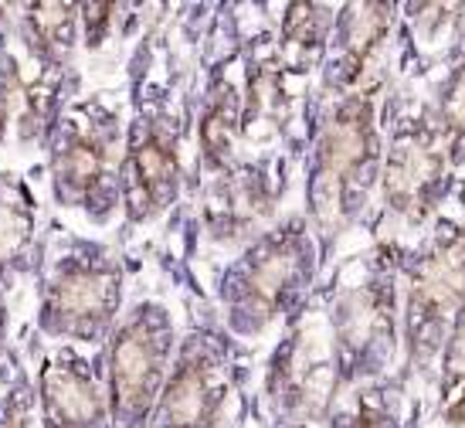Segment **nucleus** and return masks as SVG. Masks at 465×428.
Masks as SVG:
<instances>
[{"label":"nucleus","mask_w":465,"mask_h":428,"mask_svg":"<svg viewBox=\"0 0 465 428\" xmlns=\"http://www.w3.org/2000/svg\"><path fill=\"white\" fill-rule=\"evenodd\" d=\"M197 62L191 41L183 38V17L177 14L160 17L130 62V119L119 174V242L133 255L153 252L197 184V75L191 72Z\"/></svg>","instance_id":"f257e3e1"},{"label":"nucleus","mask_w":465,"mask_h":428,"mask_svg":"<svg viewBox=\"0 0 465 428\" xmlns=\"http://www.w3.org/2000/svg\"><path fill=\"white\" fill-rule=\"evenodd\" d=\"M126 82L82 85L65 105L41 160V181L54 224L95 238H119V174L126 150Z\"/></svg>","instance_id":"f03ea898"},{"label":"nucleus","mask_w":465,"mask_h":428,"mask_svg":"<svg viewBox=\"0 0 465 428\" xmlns=\"http://www.w3.org/2000/svg\"><path fill=\"white\" fill-rule=\"evenodd\" d=\"M140 255L119 238H95L52 221L25 330L45 343L103 351L136 283Z\"/></svg>","instance_id":"7ed1b4c3"},{"label":"nucleus","mask_w":465,"mask_h":428,"mask_svg":"<svg viewBox=\"0 0 465 428\" xmlns=\"http://www.w3.org/2000/svg\"><path fill=\"white\" fill-rule=\"evenodd\" d=\"M173 285L170 262L156 252L140 255L133 293L99 351L109 428L150 425L187 323V303H181Z\"/></svg>","instance_id":"20e7f679"},{"label":"nucleus","mask_w":465,"mask_h":428,"mask_svg":"<svg viewBox=\"0 0 465 428\" xmlns=\"http://www.w3.org/2000/svg\"><path fill=\"white\" fill-rule=\"evenodd\" d=\"M316 279V238L306 214H282L245 248L218 262L207 306L238 347L282 330Z\"/></svg>","instance_id":"39448f33"},{"label":"nucleus","mask_w":465,"mask_h":428,"mask_svg":"<svg viewBox=\"0 0 465 428\" xmlns=\"http://www.w3.org/2000/svg\"><path fill=\"white\" fill-rule=\"evenodd\" d=\"M238 347L207 303H187V323L146 428H214L245 391Z\"/></svg>","instance_id":"423d86ee"},{"label":"nucleus","mask_w":465,"mask_h":428,"mask_svg":"<svg viewBox=\"0 0 465 428\" xmlns=\"http://www.w3.org/2000/svg\"><path fill=\"white\" fill-rule=\"evenodd\" d=\"M78 89V68L31 52L14 25L0 35V170L41 174L48 136Z\"/></svg>","instance_id":"0eeeda50"},{"label":"nucleus","mask_w":465,"mask_h":428,"mask_svg":"<svg viewBox=\"0 0 465 428\" xmlns=\"http://www.w3.org/2000/svg\"><path fill=\"white\" fill-rule=\"evenodd\" d=\"M343 384L336 361L330 316L312 306H299L265 357L259 381L262 422L269 425H312L333 412L336 391Z\"/></svg>","instance_id":"6e6552de"},{"label":"nucleus","mask_w":465,"mask_h":428,"mask_svg":"<svg viewBox=\"0 0 465 428\" xmlns=\"http://www.w3.org/2000/svg\"><path fill=\"white\" fill-rule=\"evenodd\" d=\"M282 154H242L232 167L197 181L183 211L197 238L228 259L282 218Z\"/></svg>","instance_id":"1a4fd4ad"},{"label":"nucleus","mask_w":465,"mask_h":428,"mask_svg":"<svg viewBox=\"0 0 465 428\" xmlns=\"http://www.w3.org/2000/svg\"><path fill=\"white\" fill-rule=\"evenodd\" d=\"M377 170L374 109L367 95H340L330 116L320 123L312 167L306 181L310 218L330 232L347 224L363 208Z\"/></svg>","instance_id":"9d476101"},{"label":"nucleus","mask_w":465,"mask_h":428,"mask_svg":"<svg viewBox=\"0 0 465 428\" xmlns=\"http://www.w3.org/2000/svg\"><path fill=\"white\" fill-rule=\"evenodd\" d=\"M45 428H109L103 357L89 347L17 337Z\"/></svg>","instance_id":"9b49d317"},{"label":"nucleus","mask_w":465,"mask_h":428,"mask_svg":"<svg viewBox=\"0 0 465 428\" xmlns=\"http://www.w3.org/2000/svg\"><path fill=\"white\" fill-rule=\"evenodd\" d=\"M242 55V150L245 154H279V146L296 130L302 109L299 75L282 62L269 27L238 41Z\"/></svg>","instance_id":"f8f14e48"},{"label":"nucleus","mask_w":465,"mask_h":428,"mask_svg":"<svg viewBox=\"0 0 465 428\" xmlns=\"http://www.w3.org/2000/svg\"><path fill=\"white\" fill-rule=\"evenodd\" d=\"M465 303V224H445L414 259L408 275V347L411 357L428 361L441 351L449 320Z\"/></svg>","instance_id":"ddd939ff"},{"label":"nucleus","mask_w":465,"mask_h":428,"mask_svg":"<svg viewBox=\"0 0 465 428\" xmlns=\"http://www.w3.org/2000/svg\"><path fill=\"white\" fill-rule=\"evenodd\" d=\"M48 232H52V211L41 174L0 170V285L11 299L21 330Z\"/></svg>","instance_id":"4468645a"},{"label":"nucleus","mask_w":465,"mask_h":428,"mask_svg":"<svg viewBox=\"0 0 465 428\" xmlns=\"http://www.w3.org/2000/svg\"><path fill=\"white\" fill-rule=\"evenodd\" d=\"M163 7L123 0H78V78L126 82L133 55L160 25Z\"/></svg>","instance_id":"2eb2a0df"},{"label":"nucleus","mask_w":465,"mask_h":428,"mask_svg":"<svg viewBox=\"0 0 465 428\" xmlns=\"http://www.w3.org/2000/svg\"><path fill=\"white\" fill-rule=\"evenodd\" d=\"M326 316L343 381L374 374L377 363L388 361L394 351V289L384 275L343 289Z\"/></svg>","instance_id":"dca6fc26"},{"label":"nucleus","mask_w":465,"mask_h":428,"mask_svg":"<svg viewBox=\"0 0 465 428\" xmlns=\"http://www.w3.org/2000/svg\"><path fill=\"white\" fill-rule=\"evenodd\" d=\"M449 150L435 119L404 123L388 146L384 160V197L408 221H425L445 191Z\"/></svg>","instance_id":"f3484780"},{"label":"nucleus","mask_w":465,"mask_h":428,"mask_svg":"<svg viewBox=\"0 0 465 428\" xmlns=\"http://www.w3.org/2000/svg\"><path fill=\"white\" fill-rule=\"evenodd\" d=\"M11 25L31 52L78 68V0H14Z\"/></svg>","instance_id":"a211bd4d"},{"label":"nucleus","mask_w":465,"mask_h":428,"mask_svg":"<svg viewBox=\"0 0 465 428\" xmlns=\"http://www.w3.org/2000/svg\"><path fill=\"white\" fill-rule=\"evenodd\" d=\"M391 27V11L381 4H363V7H350V14H343L333 25V62L326 68V85L330 89H347L357 82L371 55L381 48V41L388 38ZM326 48V52H330Z\"/></svg>","instance_id":"6ab92c4d"},{"label":"nucleus","mask_w":465,"mask_h":428,"mask_svg":"<svg viewBox=\"0 0 465 428\" xmlns=\"http://www.w3.org/2000/svg\"><path fill=\"white\" fill-rule=\"evenodd\" d=\"M336 14L323 4H285V14L272 31L275 48L292 72L310 78L323 62L330 38H333Z\"/></svg>","instance_id":"aec40b11"},{"label":"nucleus","mask_w":465,"mask_h":428,"mask_svg":"<svg viewBox=\"0 0 465 428\" xmlns=\"http://www.w3.org/2000/svg\"><path fill=\"white\" fill-rule=\"evenodd\" d=\"M0 428H45L21 343H14V351L0 367Z\"/></svg>","instance_id":"412c9836"},{"label":"nucleus","mask_w":465,"mask_h":428,"mask_svg":"<svg viewBox=\"0 0 465 428\" xmlns=\"http://www.w3.org/2000/svg\"><path fill=\"white\" fill-rule=\"evenodd\" d=\"M435 126H439L441 140H445V150H452L455 160H462L465 156V55L462 62L455 65L452 75H449L445 89H441Z\"/></svg>","instance_id":"4be33fe9"},{"label":"nucleus","mask_w":465,"mask_h":428,"mask_svg":"<svg viewBox=\"0 0 465 428\" xmlns=\"http://www.w3.org/2000/svg\"><path fill=\"white\" fill-rule=\"evenodd\" d=\"M445 415L459 422L465 418V303L455 313V330L445 351Z\"/></svg>","instance_id":"5701e85b"},{"label":"nucleus","mask_w":465,"mask_h":428,"mask_svg":"<svg viewBox=\"0 0 465 428\" xmlns=\"http://www.w3.org/2000/svg\"><path fill=\"white\" fill-rule=\"evenodd\" d=\"M381 391H367L350 408L330 412V428H398V418L388 408L384 398H377Z\"/></svg>","instance_id":"b1692460"},{"label":"nucleus","mask_w":465,"mask_h":428,"mask_svg":"<svg viewBox=\"0 0 465 428\" xmlns=\"http://www.w3.org/2000/svg\"><path fill=\"white\" fill-rule=\"evenodd\" d=\"M17 333H21V326H17V316H14L11 299H7L4 285H0V367H4V361H7V353L14 351Z\"/></svg>","instance_id":"393cba45"},{"label":"nucleus","mask_w":465,"mask_h":428,"mask_svg":"<svg viewBox=\"0 0 465 428\" xmlns=\"http://www.w3.org/2000/svg\"><path fill=\"white\" fill-rule=\"evenodd\" d=\"M245 422H248V402H245V394H242V398H238V402L228 408V415L221 418L214 428H248Z\"/></svg>","instance_id":"a878e982"},{"label":"nucleus","mask_w":465,"mask_h":428,"mask_svg":"<svg viewBox=\"0 0 465 428\" xmlns=\"http://www.w3.org/2000/svg\"><path fill=\"white\" fill-rule=\"evenodd\" d=\"M262 428H312V425H269V422H265Z\"/></svg>","instance_id":"bb28decb"}]
</instances>
